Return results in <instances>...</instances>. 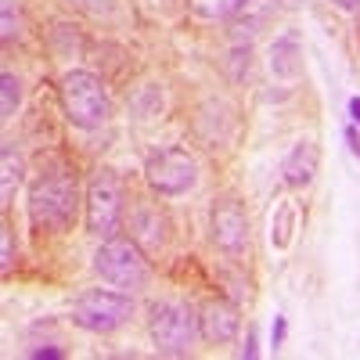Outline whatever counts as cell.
Returning a JSON list of instances; mask_svg holds the SVG:
<instances>
[{
    "label": "cell",
    "instance_id": "5bb4252c",
    "mask_svg": "<svg viewBox=\"0 0 360 360\" xmlns=\"http://www.w3.org/2000/svg\"><path fill=\"white\" fill-rule=\"evenodd\" d=\"M278 8H281V0H245L242 11H238L242 18L234 22V29H238V33H242V29H249V37H252L259 25H266L270 18L278 15Z\"/></svg>",
    "mask_w": 360,
    "mask_h": 360
},
{
    "label": "cell",
    "instance_id": "7c38bea8",
    "mask_svg": "<svg viewBox=\"0 0 360 360\" xmlns=\"http://www.w3.org/2000/svg\"><path fill=\"white\" fill-rule=\"evenodd\" d=\"M134 242L137 245H144L148 252H155V249H162L166 245V220L155 213V209H141V213L134 217Z\"/></svg>",
    "mask_w": 360,
    "mask_h": 360
},
{
    "label": "cell",
    "instance_id": "6da1fadb",
    "mask_svg": "<svg viewBox=\"0 0 360 360\" xmlns=\"http://www.w3.org/2000/svg\"><path fill=\"white\" fill-rule=\"evenodd\" d=\"M79 188L69 173H44L29 188V220L37 231H65L76 220Z\"/></svg>",
    "mask_w": 360,
    "mask_h": 360
},
{
    "label": "cell",
    "instance_id": "9a60e30c",
    "mask_svg": "<svg viewBox=\"0 0 360 360\" xmlns=\"http://www.w3.org/2000/svg\"><path fill=\"white\" fill-rule=\"evenodd\" d=\"M292 227H295V205L292 202H281L274 220H270V245L274 249H285L292 242Z\"/></svg>",
    "mask_w": 360,
    "mask_h": 360
},
{
    "label": "cell",
    "instance_id": "603a6c76",
    "mask_svg": "<svg viewBox=\"0 0 360 360\" xmlns=\"http://www.w3.org/2000/svg\"><path fill=\"white\" fill-rule=\"evenodd\" d=\"M238 356H249V360L256 356V332H249V335H245V346L238 349Z\"/></svg>",
    "mask_w": 360,
    "mask_h": 360
},
{
    "label": "cell",
    "instance_id": "9c48e42d",
    "mask_svg": "<svg viewBox=\"0 0 360 360\" xmlns=\"http://www.w3.org/2000/svg\"><path fill=\"white\" fill-rule=\"evenodd\" d=\"M198 332L213 346L234 342L238 332H242V314H238V307L227 303V299H209V303H202V310H198Z\"/></svg>",
    "mask_w": 360,
    "mask_h": 360
},
{
    "label": "cell",
    "instance_id": "ac0fdd59",
    "mask_svg": "<svg viewBox=\"0 0 360 360\" xmlns=\"http://www.w3.org/2000/svg\"><path fill=\"white\" fill-rule=\"evenodd\" d=\"M0 11H4V22H0V37H4V44H8V40L18 37V8H15V0H4V4H0Z\"/></svg>",
    "mask_w": 360,
    "mask_h": 360
},
{
    "label": "cell",
    "instance_id": "52a82bcc",
    "mask_svg": "<svg viewBox=\"0 0 360 360\" xmlns=\"http://www.w3.org/2000/svg\"><path fill=\"white\" fill-rule=\"evenodd\" d=\"M144 176L159 195H184L198 180V162L184 152V148H159L148 155Z\"/></svg>",
    "mask_w": 360,
    "mask_h": 360
},
{
    "label": "cell",
    "instance_id": "30bf717a",
    "mask_svg": "<svg viewBox=\"0 0 360 360\" xmlns=\"http://www.w3.org/2000/svg\"><path fill=\"white\" fill-rule=\"evenodd\" d=\"M317 162H321L317 144H314V141H295L292 152H288L285 162H281L285 184H288V188H307L310 180H314V173H317Z\"/></svg>",
    "mask_w": 360,
    "mask_h": 360
},
{
    "label": "cell",
    "instance_id": "4fadbf2b",
    "mask_svg": "<svg viewBox=\"0 0 360 360\" xmlns=\"http://www.w3.org/2000/svg\"><path fill=\"white\" fill-rule=\"evenodd\" d=\"M22 173H25V162L18 155V148L4 144V148H0V198H4V205L15 198V191L22 184Z\"/></svg>",
    "mask_w": 360,
    "mask_h": 360
},
{
    "label": "cell",
    "instance_id": "8992f818",
    "mask_svg": "<svg viewBox=\"0 0 360 360\" xmlns=\"http://www.w3.org/2000/svg\"><path fill=\"white\" fill-rule=\"evenodd\" d=\"M123 220V184L115 169H98L86 188V231L94 238H112Z\"/></svg>",
    "mask_w": 360,
    "mask_h": 360
},
{
    "label": "cell",
    "instance_id": "ba28073f",
    "mask_svg": "<svg viewBox=\"0 0 360 360\" xmlns=\"http://www.w3.org/2000/svg\"><path fill=\"white\" fill-rule=\"evenodd\" d=\"M213 245L227 256H238L249 245V217L238 198H220L213 205Z\"/></svg>",
    "mask_w": 360,
    "mask_h": 360
},
{
    "label": "cell",
    "instance_id": "ffe728a7",
    "mask_svg": "<svg viewBox=\"0 0 360 360\" xmlns=\"http://www.w3.org/2000/svg\"><path fill=\"white\" fill-rule=\"evenodd\" d=\"M285 332H288V321L278 314V317H274V328H270V346H274V349H281V342H285Z\"/></svg>",
    "mask_w": 360,
    "mask_h": 360
},
{
    "label": "cell",
    "instance_id": "e0dca14e",
    "mask_svg": "<svg viewBox=\"0 0 360 360\" xmlns=\"http://www.w3.org/2000/svg\"><path fill=\"white\" fill-rule=\"evenodd\" d=\"M22 105V79L15 72H4L0 76V112H4V119H11Z\"/></svg>",
    "mask_w": 360,
    "mask_h": 360
},
{
    "label": "cell",
    "instance_id": "277c9868",
    "mask_svg": "<svg viewBox=\"0 0 360 360\" xmlns=\"http://www.w3.org/2000/svg\"><path fill=\"white\" fill-rule=\"evenodd\" d=\"M134 317V299L130 292H108V288H86L72 299V321L83 332L108 335L123 328Z\"/></svg>",
    "mask_w": 360,
    "mask_h": 360
},
{
    "label": "cell",
    "instance_id": "3957f363",
    "mask_svg": "<svg viewBox=\"0 0 360 360\" xmlns=\"http://www.w3.org/2000/svg\"><path fill=\"white\" fill-rule=\"evenodd\" d=\"M148 332H152V342L162 356H188V349L202 335L198 332V314L188 303H180V299H162V303L152 307Z\"/></svg>",
    "mask_w": 360,
    "mask_h": 360
},
{
    "label": "cell",
    "instance_id": "cb8c5ba5",
    "mask_svg": "<svg viewBox=\"0 0 360 360\" xmlns=\"http://www.w3.org/2000/svg\"><path fill=\"white\" fill-rule=\"evenodd\" d=\"M332 4H339L342 11H356V8H360V0H332Z\"/></svg>",
    "mask_w": 360,
    "mask_h": 360
},
{
    "label": "cell",
    "instance_id": "7402d4cb",
    "mask_svg": "<svg viewBox=\"0 0 360 360\" xmlns=\"http://www.w3.org/2000/svg\"><path fill=\"white\" fill-rule=\"evenodd\" d=\"M346 144H349V152L360 159V134H356L353 127H346Z\"/></svg>",
    "mask_w": 360,
    "mask_h": 360
},
{
    "label": "cell",
    "instance_id": "2e32d148",
    "mask_svg": "<svg viewBox=\"0 0 360 360\" xmlns=\"http://www.w3.org/2000/svg\"><path fill=\"white\" fill-rule=\"evenodd\" d=\"M191 11L198 18H209V22H217V18H234L238 11H242L245 0H188Z\"/></svg>",
    "mask_w": 360,
    "mask_h": 360
},
{
    "label": "cell",
    "instance_id": "8fae6325",
    "mask_svg": "<svg viewBox=\"0 0 360 360\" xmlns=\"http://www.w3.org/2000/svg\"><path fill=\"white\" fill-rule=\"evenodd\" d=\"M299 58H303V51H299V37L295 33H285L274 40V47H270V72L281 76V79H292L299 76Z\"/></svg>",
    "mask_w": 360,
    "mask_h": 360
},
{
    "label": "cell",
    "instance_id": "44dd1931",
    "mask_svg": "<svg viewBox=\"0 0 360 360\" xmlns=\"http://www.w3.org/2000/svg\"><path fill=\"white\" fill-rule=\"evenodd\" d=\"M29 356H33V360H62L65 353L58 349V346H47V349H33V353H29Z\"/></svg>",
    "mask_w": 360,
    "mask_h": 360
},
{
    "label": "cell",
    "instance_id": "7a4b0ae2",
    "mask_svg": "<svg viewBox=\"0 0 360 360\" xmlns=\"http://www.w3.org/2000/svg\"><path fill=\"white\" fill-rule=\"evenodd\" d=\"M58 94H62V108H65V119L79 130H98L108 123L112 115V101H108V90L101 83V76L94 72H65L62 76V86H58Z\"/></svg>",
    "mask_w": 360,
    "mask_h": 360
},
{
    "label": "cell",
    "instance_id": "d6986e66",
    "mask_svg": "<svg viewBox=\"0 0 360 360\" xmlns=\"http://www.w3.org/2000/svg\"><path fill=\"white\" fill-rule=\"evenodd\" d=\"M11 231L4 227V231H0V270H4V274H8V270H11Z\"/></svg>",
    "mask_w": 360,
    "mask_h": 360
},
{
    "label": "cell",
    "instance_id": "d4e9b609",
    "mask_svg": "<svg viewBox=\"0 0 360 360\" xmlns=\"http://www.w3.org/2000/svg\"><path fill=\"white\" fill-rule=\"evenodd\" d=\"M349 115H353V123H360V98L349 101Z\"/></svg>",
    "mask_w": 360,
    "mask_h": 360
},
{
    "label": "cell",
    "instance_id": "5b68a950",
    "mask_svg": "<svg viewBox=\"0 0 360 360\" xmlns=\"http://www.w3.org/2000/svg\"><path fill=\"white\" fill-rule=\"evenodd\" d=\"M94 270L112 288H123V292L148 285V259L134 238H115V234L105 238V245L94 252Z\"/></svg>",
    "mask_w": 360,
    "mask_h": 360
}]
</instances>
